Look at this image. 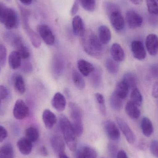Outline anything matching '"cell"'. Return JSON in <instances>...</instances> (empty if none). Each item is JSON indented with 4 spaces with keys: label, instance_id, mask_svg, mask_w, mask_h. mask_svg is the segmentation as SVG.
<instances>
[{
    "label": "cell",
    "instance_id": "obj_38",
    "mask_svg": "<svg viewBox=\"0 0 158 158\" xmlns=\"http://www.w3.org/2000/svg\"><path fill=\"white\" fill-rule=\"evenodd\" d=\"M131 101L138 106H142L143 103V97L139 89L133 88L131 94Z\"/></svg>",
    "mask_w": 158,
    "mask_h": 158
},
{
    "label": "cell",
    "instance_id": "obj_54",
    "mask_svg": "<svg viewBox=\"0 0 158 158\" xmlns=\"http://www.w3.org/2000/svg\"><path fill=\"white\" fill-rule=\"evenodd\" d=\"M23 69H24V70H25V71L30 72V71H32V66H31V64L27 63V64H26L24 65Z\"/></svg>",
    "mask_w": 158,
    "mask_h": 158
},
{
    "label": "cell",
    "instance_id": "obj_58",
    "mask_svg": "<svg viewBox=\"0 0 158 158\" xmlns=\"http://www.w3.org/2000/svg\"><path fill=\"white\" fill-rule=\"evenodd\" d=\"M105 158L102 157V158Z\"/></svg>",
    "mask_w": 158,
    "mask_h": 158
},
{
    "label": "cell",
    "instance_id": "obj_8",
    "mask_svg": "<svg viewBox=\"0 0 158 158\" xmlns=\"http://www.w3.org/2000/svg\"><path fill=\"white\" fill-rule=\"evenodd\" d=\"M29 109L22 99L16 100L13 109V115L17 119L22 120L28 116Z\"/></svg>",
    "mask_w": 158,
    "mask_h": 158
},
{
    "label": "cell",
    "instance_id": "obj_5",
    "mask_svg": "<svg viewBox=\"0 0 158 158\" xmlns=\"http://www.w3.org/2000/svg\"><path fill=\"white\" fill-rule=\"evenodd\" d=\"M7 36L8 37L6 38L11 41V44L19 53L21 58L24 59L28 58L30 56V53L21 38L15 35L10 36V34H8Z\"/></svg>",
    "mask_w": 158,
    "mask_h": 158
},
{
    "label": "cell",
    "instance_id": "obj_28",
    "mask_svg": "<svg viewBox=\"0 0 158 158\" xmlns=\"http://www.w3.org/2000/svg\"><path fill=\"white\" fill-rule=\"evenodd\" d=\"M129 89L130 88L128 85L125 83V82L122 81L117 84L114 92L117 95L123 99L128 96Z\"/></svg>",
    "mask_w": 158,
    "mask_h": 158
},
{
    "label": "cell",
    "instance_id": "obj_49",
    "mask_svg": "<svg viewBox=\"0 0 158 158\" xmlns=\"http://www.w3.org/2000/svg\"><path fill=\"white\" fill-rule=\"evenodd\" d=\"M7 136V131L4 127L0 125V143L2 142Z\"/></svg>",
    "mask_w": 158,
    "mask_h": 158
},
{
    "label": "cell",
    "instance_id": "obj_51",
    "mask_svg": "<svg viewBox=\"0 0 158 158\" xmlns=\"http://www.w3.org/2000/svg\"><path fill=\"white\" fill-rule=\"evenodd\" d=\"M39 152L40 155L46 157L49 155L48 150L45 146L41 147L39 149Z\"/></svg>",
    "mask_w": 158,
    "mask_h": 158
},
{
    "label": "cell",
    "instance_id": "obj_59",
    "mask_svg": "<svg viewBox=\"0 0 158 158\" xmlns=\"http://www.w3.org/2000/svg\"><path fill=\"white\" fill-rule=\"evenodd\" d=\"M157 1H158V0H157Z\"/></svg>",
    "mask_w": 158,
    "mask_h": 158
},
{
    "label": "cell",
    "instance_id": "obj_53",
    "mask_svg": "<svg viewBox=\"0 0 158 158\" xmlns=\"http://www.w3.org/2000/svg\"><path fill=\"white\" fill-rule=\"evenodd\" d=\"M117 158H128L126 152L123 150H120L117 153Z\"/></svg>",
    "mask_w": 158,
    "mask_h": 158
},
{
    "label": "cell",
    "instance_id": "obj_2",
    "mask_svg": "<svg viewBox=\"0 0 158 158\" xmlns=\"http://www.w3.org/2000/svg\"><path fill=\"white\" fill-rule=\"evenodd\" d=\"M59 123L65 142L71 151H76L77 146V140L72 123L66 116L61 114L59 117Z\"/></svg>",
    "mask_w": 158,
    "mask_h": 158
},
{
    "label": "cell",
    "instance_id": "obj_14",
    "mask_svg": "<svg viewBox=\"0 0 158 158\" xmlns=\"http://www.w3.org/2000/svg\"><path fill=\"white\" fill-rule=\"evenodd\" d=\"M50 142L54 151L58 156L64 154L65 142L62 136L54 135L51 138Z\"/></svg>",
    "mask_w": 158,
    "mask_h": 158
},
{
    "label": "cell",
    "instance_id": "obj_43",
    "mask_svg": "<svg viewBox=\"0 0 158 158\" xmlns=\"http://www.w3.org/2000/svg\"><path fill=\"white\" fill-rule=\"evenodd\" d=\"M150 150L152 155L158 158V141L153 140L150 145Z\"/></svg>",
    "mask_w": 158,
    "mask_h": 158
},
{
    "label": "cell",
    "instance_id": "obj_22",
    "mask_svg": "<svg viewBox=\"0 0 158 158\" xmlns=\"http://www.w3.org/2000/svg\"><path fill=\"white\" fill-rule=\"evenodd\" d=\"M97 153L95 149L88 146L81 148L76 152L75 158H97Z\"/></svg>",
    "mask_w": 158,
    "mask_h": 158
},
{
    "label": "cell",
    "instance_id": "obj_13",
    "mask_svg": "<svg viewBox=\"0 0 158 158\" xmlns=\"http://www.w3.org/2000/svg\"><path fill=\"white\" fill-rule=\"evenodd\" d=\"M131 49L133 55L137 60H144L146 57V51L141 41L134 40L132 42Z\"/></svg>",
    "mask_w": 158,
    "mask_h": 158
},
{
    "label": "cell",
    "instance_id": "obj_20",
    "mask_svg": "<svg viewBox=\"0 0 158 158\" xmlns=\"http://www.w3.org/2000/svg\"><path fill=\"white\" fill-rule=\"evenodd\" d=\"M110 52L112 58L118 63L122 62L125 59V53L119 44H113L110 47Z\"/></svg>",
    "mask_w": 158,
    "mask_h": 158
},
{
    "label": "cell",
    "instance_id": "obj_42",
    "mask_svg": "<svg viewBox=\"0 0 158 158\" xmlns=\"http://www.w3.org/2000/svg\"><path fill=\"white\" fill-rule=\"evenodd\" d=\"M104 9L108 15L109 16L112 12L119 10L116 5L110 2H106L104 3Z\"/></svg>",
    "mask_w": 158,
    "mask_h": 158
},
{
    "label": "cell",
    "instance_id": "obj_46",
    "mask_svg": "<svg viewBox=\"0 0 158 158\" xmlns=\"http://www.w3.org/2000/svg\"><path fill=\"white\" fill-rule=\"evenodd\" d=\"M79 2L78 0H75L72 8L70 10V15L71 16H76L78 12L79 9Z\"/></svg>",
    "mask_w": 158,
    "mask_h": 158
},
{
    "label": "cell",
    "instance_id": "obj_30",
    "mask_svg": "<svg viewBox=\"0 0 158 158\" xmlns=\"http://www.w3.org/2000/svg\"><path fill=\"white\" fill-rule=\"evenodd\" d=\"M72 80L74 85L79 90L84 89L85 86V81L81 75L77 70H73L72 74Z\"/></svg>",
    "mask_w": 158,
    "mask_h": 158
},
{
    "label": "cell",
    "instance_id": "obj_3",
    "mask_svg": "<svg viewBox=\"0 0 158 158\" xmlns=\"http://www.w3.org/2000/svg\"><path fill=\"white\" fill-rule=\"evenodd\" d=\"M69 115L72 120V127L77 137H80L83 132L82 114L80 107L76 103L70 102L69 104Z\"/></svg>",
    "mask_w": 158,
    "mask_h": 158
},
{
    "label": "cell",
    "instance_id": "obj_34",
    "mask_svg": "<svg viewBox=\"0 0 158 158\" xmlns=\"http://www.w3.org/2000/svg\"><path fill=\"white\" fill-rule=\"evenodd\" d=\"M14 154L12 146L9 144L0 147V158H14Z\"/></svg>",
    "mask_w": 158,
    "mask_h": 158
},
{
    "label": "cell",
    "instance_id": "obj_40",
    "mask_svg": "<svg viewBox=\"0 0 158 158\" xmlns=\"http://www.w3.org/2000/svg\"><path fill=\"white\" fill-rule=\"evenodd\" d=\"M148 12L151 15H158V4L156 0H146Z\"/></svg>",
    "mask_w": 158,
    "mask_h": 158
},
{
    "label": "cell",
    "instance_id": "obj_7",
    "mask_svg": "<svg viewBox=\"0 0 158 158\" xmlns=\"http://www.w3.org/2000/svg\"><path fill=\"white\" fill-rule=\"evenodd\" d=\"M2 23L4 24L6 28L8 30L16 28L18 27V17L14 9L7 8Z\"/></svg>",
    "mask_w": 158,
    "mask_h": 158
},
{
    "label": "cell",
    "instance_id": "obj_44",
    "mask_svg": "<svg viewBox=\"0 0 158 158\" xmlns=\"http://www.w3.org/2000/svg\"><path fill=\"white\" fill-rule=\"evenodd\" d=\"M8 95V91L4 85H0V106L2 100L5 99Z\"/></svg>",
    "mask_w": 158,
    "mask_h": 158
},
{
    "label": "cell",
    "instance_id": "obj_31",
    "mask_svg": "<svg viewBox=\"0 0 158 158\" xmlns=\"http://www.w3.org/2000/svg\"><path fill=\"white\" fill-rule=\"evenodd\" d=\"M14 85L16 91L20 94H23L26 91V85L24 79L21 75H17L14 79Z\"/></svg>",
    "mask_w": 158,
    "mask_h": 158
},
{
    "label": "cell",
    "instance_id": "obj_55",
    "mask_svg": "<svg viewBox=\"0 0 158 158\" xmlns=\"http://www.w3.org/2000/svg\"><path fill=\"white\" fill-rule=\"evenodd\" d=\"M20 2L25 5H30L32 3V0H19Z\"/></svg>",
    "mask_w": 158,
    "mask_h": 158
},
{
    "label": "cell",
    "instance_id": "obj_52",
    "mask_svg": "<svg viewBox=\"0 0 158 158\" xmlns=\"http://www.w3.org/2000/svg\"><path fill=\"white\" fill-rule=\"evenodd\" d=\"M108 151L110 156L114 157V156L116 155V152L117 151L116 147L113 145L109 144L108 146Z\"/></svg>",
    "mask_w": 158,
    "mask_h": 158
},
{
    "label": "cell",
    "instance_id": "obj_29",
    "mask_svg": "<svg viewBox=\"0 0 158 158\" xmlns=\"http://www.w3.org/2000/svg\"><path fill=\"white\" fill-rule=\"evenodd\" d=\"M110 103L112 109L116 111L121 110L123 105V99L117 95L114 92L110 95Z\"/></svg>",
    "mask_w": 158,
    "mask_h": 158
},
{
    "label": "cell",
    "instance_id": "obj_6",
    "mask_svg": "<svg viewBox=\"0 0 158 158\" xmlns=\"http://www.w3.org/2000/svg\"><path fill=\"white\" fill-rule=\"evenodd\" d=\"M125 21L130 29H134L141 27L143 23V18L135 11L129 10L125 15Z\"/></svg>",
    "mask_w": 158,
    "mask_h": 158
},
{
    "label": "cell",
    "instance_id": "obj_35",
    "mask_svg": "<svg viewBox=\"0 0 158 158\" xmlns=\"http://www.w3.org/2000/svg\"><path fill=\"white\" fill-rule=\"evenodd\" d=\"M105 66L107 71L110 74H116L119 70V65L118 62L112 58H107L106 60Z\"/></svg>",
    "mask_w": 158,
    "mask_h": 158
},
{
    "label": "cell",
    "instance_id": "obj_27",
    "mask_svg": "<svg viewBox=\"0 0 158 158\" xmlns=\"http://www.w3.org/2000/svg\"><path fill=\"white\" fill-rule=\"evenodd\" d=\"M141 128L145 136L149 137L154 132V126L149 118L144 117L141 122Z\"/></svg>",
    "mask_w": 158,
    "mask_h": 158
},
{
    "label": "cell",
    "instance_id": "obj_45",
    "mask_svg": "<svg viewBox=\"0 0 158 158\" xmlns=\"http://www.w3.org/2000/svg\"><path fill=\"white\" fill-rule=\"evenodd\" d=\"M150 75L154 78L158 79V65L153 64L149 68Z\"/></svg>",
    "mask_w": 158,
    "mask_h": 158
},
{
    "label": "cell",
    "instance_id": "obj_39",
    "mask_svg": "<svg viewBox=\"0 0 158 158\" xmlns=\"http://www.w3.org/2000/svg\"><path fill=\"white\" fill-rule=\"evenodd\" d=\"M79 2L85 11L93 12L96 6L95 0H78Z\"/></svg>",
    "mask_w": 158,
    "mask_h": 158
},
{
    "label": "cell",
    "instance_id": "obj_23",
    "mask_svg": "<svg viewBox=\"0 0 158 158\" xmlns=\"http://www.w3.org/2000/svg\"><path fill=\"white\" fill-rule=\"evenodd\" d=\"M17 146L20 153L23 155H29L32 151V143L26 137L20 138L18 141Z\"/></svg>",
    "mask_w": 158,
    "mask_h": 158
},
{
    "label": "cell",
    "instance_id": "obj_26",
    "mask_svg": "<svg viewBox=\"0 0 158 158\" xmlns=\"http://www.w3.org/2000/svg\"><path fill=\"white\" fill-rule=\"evenodd\" d=\"M21 57L17 51H13L8 57V64L10 68L16 69L20 67L21 64Z\"/></svg>",
    "mask_w": 158,
    "mask_h": 158
},
{
    "label": "cell",
    "instance_id": "obj_32",
    "mask_svg": "<svg viewBox=\"0 0 158 158\" xmlns=\"http://www.w3.org/2000/svg\"><path fill=\"white\" fill-rule=\"evenodd\" d=\"M123 81L129 86V88H136L137 85V79L135 75L131 72H128L124 74L123 76Z\"/></svg>",
    "mask_w": 158,
    "mask_h": 158
},
{
    "label": "cell",
    "instance_id": "obj_25",
    "mask_svg": "<svg viewBox=\"0 0 158 158\" xmlns=\"http://www.w3.org/2000/svg\"><path fill=\"white\" fill-rule=\"evenodd\" d=\"M125 110L126 114L132 119H137L141 115V111L138 108V106L131 100L127 102Z\"/></svg>",
    "mask_w": 158,
    "mask_h": 158
},
{
    "label": "cell",
    "instance_id": "obj_4",
    "mask_svg": "<svg viewBox=\"0 0 158 158\" xmlns=\"http://www.w3.org/2000/svg\"><path fill=\"white\" fill-rule=\"evenodd\" d=\"M19 8L21 13L23 28L33 47L35 48H39L41 44V41L40 36L30 26L29 24V13L27 9L23 7H20Z\"/></svg>",
    "mask_w": 158,
    "mask_h": 158
},
{
    "label": "cell",
    "instance_id": "obj_41",
    "mask_svg": "<svg viewBox=\"0 0 158 158\" xmlns=\"http://www.w3.org/2000/svg\"><path fill=\"white\" fill-rule=\"evenodd\" d=\"M7 51L5 45L0 44V65L2 66L5 65L6 61Z\"/></svg>",
    "mask_w": 158,
    "mask_h": 158
},
{
    "label": "cell",
    "instance_id": "obj_9",
    "mask_svg": "<svg viewBox=\"0 0 158 158\" xmlns=\"http://www.w3.org/2000/svg\"><path fill=\"white\" fill-rule=\"evenodd\" d=\"M37 30L40 38L46 44L53 45L55 43V37L51 29L46 25L38 26Z\"/></svg>",
    "mask_w": 158,
    "mask_h": 158
},
{
    "label": "cell",
    "instance_id": "obj_37",
    "mask_svg": "<svg viewBox=\"0 0 158 158\" xmlns=\"http://www.w3.org/2000/svg\"><path fill=\"white\" fill-rule=\"evenodd\" d=\"M91 77V81L93 86L96 88L100 87L102 82V74L98 69H96L92 72Z\"/></svg>",
    "mask_w": 158,
    "mask_h": 158
},
{
    "label": "cell",
    "instance_id": "obj_57",
    "mask_svg": "<svg viewBox=\"0 0 158 158\" xmlns=\"http://www.w3.org/2000/svg\"><path fill=\"white\" fill-rule=\"evenodd\" d=\"M59 158H69L65 154H63V155L59 156Z\"/></svg>",
    "mask_w": 158,
    "mask_h": 158
},
{
    "label": "cell",
    "instance_id": "obj_47",
    "mask_svg": "<svg viewBox=\"0 0 158 158\" xmlns=\"http://www.w3.org/2000/svg\"><path fill=\"white\" fill-rule=\"evenodd\" d=\"M8 7L3 3L0 2V22L2 23Z\"/></svg>",
    "mask_w": 158,
    "mask_h": 158
},
{
    "label": "cell",
    "instance_id": "obj_48",
    "mask_svg": "<svg viewBox=\"0 0 158 158\" xmlns=\"http://www.w3.org/2000/svg\"><path fill=\"white\" fill-rule=\"evenodd\" d=\"M138 148L142 151H146L148 148V143L146 140L143 139L140 140L138 144Z\"/></svg>",
    "mask_w": 158,
    "mask_h": 158
},
{
    "label": "cell",
    "instance_id": "obj_1",
    "mask_svg": "<svg viewBox=\"0 0 158 158\" xmlns=\"http://www.w3.org/2000/svg\"><path fill=\"white\" fill-rule=\"evenodd\" d=\"M81 38L83 48L87 54L97 58L102 56L103 51L102 44L93 31H85Z\"/></svg>",
    "mask_w": 158,
    "mask_h": 158
},
{
    "label": "cell",
    "instance_id": "obj_16",
    "mask_svg": "<svg viewBox=\"0 0 158 158\" xmlns=\"http://www.w3.org/2000/svg\"><path fill=\"white\" fill-rule=\"evenodd\" d=\"M52 106L59 112L64 111L66 106V100L64 95L59 92L56 93L52 101Z\"/></svg>",
    "mask_w": 158,
    "mask_h": 158
},
{
    "label": "cell",
    "instance_id": "obj_19",
    "mask_svg": "<svg viewBox=\"0 0 158 158\" xmlns=\"http://www.w3.org/2000/svg\"><path fill=\"white\" fill-rule=\"evenodd\" d=\"M42 118L45 127L48 129H52L57 121L55 114L49 109L44 110Z\"/></svg>",
    "mask_w": 158,
    "mask_h": 158
},
{
    "label": "cell",
    "instance_id": "obj_11",
    "mask_svg": "<svg viewBox=\"0 0 158 158\" xmlns=\"http://www.w3.org/2000/svg\"><path fill=\"white\" fill-rule=\"evenodd\" d=\"M104 131L108 137L111 140L115 141L120 137V133L118 126L114 122L106 120L103 124Z\"/></svg>",
    "mask_w": 158,
    "mask_h": 158
},
{
    "label": "cell",
    "instance_id": "obj_21",
    "mask_svg": "<svg viewBox=\"0 0 158 158\" xmlns=\"http://www.w3.org/2000/svg\"><path fill=\"white\" fill-rule=\"evenodd\" d=\"M77 67L80 73L84 77H87L91 74L95 69L91 63L84 59L78 61Z\"/></svg>",
    "mask_w": 158,
    "mask_h": 158
},
{
    "label": "cell",
    "instance_id": "obj_18",
    "mask_svg": "<svg viewBox=\"0 0 158 158\" xmlns=\"http://www.w3.org/2000/svg\"><path fill=\"white\" fill-rule=\"evenodd\" d=\"M72 28L74 34L78 37H82L85 33L84 24L81 18L79 15H76L72 20Z\"/></svg>",
    "mask_w": 158,
    "mask_h": 158
},
{
    "label": "cell",
    "instance_id": "obj_50",
    "mask_svg": "<svg viewBox=\"0 0 158 158\" xmlns=\"http://www.w3.org/2000/svg\"><path fill=\"white\" fill-rule=\"evenodd\" d=\"M152 95L155 98H158V81L156 82L153 85Z\"/></svg>",
    "mask_w": 158,
    "mask_h": 158
},
{
    "label": "cell",
    "instance_id": "obj_10",
    "mask_svg": "<svg viewBox=\"0 0 158 158\" xmlns=\"http://www.w3.org/2000/svg\"><path fill=\"white\" fill-rule=\"evenodd\" d=\"M117 123L119 128L122 132L124 136L126 138L127 142L130 144H133L136 140V137L133 131L130 126L123 120L122 118L117 117L116 118Z\"/></svg>",
    "mask_w": 158,
    "mask_h": 158
},
{
    "label": "cell",
    "instance_id": "obj_56",
    "mask_svg": "<svg viewBox=\"0 0 158 158\" xmlns=\"http://www.w3.org/2000/svg\"><path fill=\"white\" fill-rule=\"evenodd\" d=\"M133 4L135 5H140L143 2V0H130Z\"/></svg>",
    "mask_w": 158,
    "mask_h": 158
},
{
    "label": "cell",
    "instance_id": "obj_17",
    "mask_svg": "<svg viewBox=\"0 0 158 158\" xmlns=\"http://www.w3.org/2000/svg\"><path fill=\"white\" fill-rule=\"evenodd\" d=\"M64 68V63L63 58L60 56L56 55L53 58L52 69L56 77L61 76Z\"/></svg>",
    "mask_w": 158,
    "mask_h": 158
},
{
    "label": "cell",
    "instance_id": "obj_33",
    "mask_svg": "<svg viewBox=\"0 0 158 158\" xmlns=\"http://www.w3.org/2000/svg\"><path fill=\"white\" fill-rule=\"evenodd\" d=\"M26 137L31 143L38 141L39 138V131L38 129L33 126L27 128L26 130Z\"/></svg>",
    "mask_w": 158,
    "mask_h": 158
},
{
    "label": "cell",
    "instance_id": "obj_15",
    "mask_svg": "<svg viewBox=\"0 0 158 158\" xmlns=\"http://www.w3.org/2000/svg\"><path fill=\"white\" fill-rule=\"evenodd\" d=\"M146 46L149 54L156 56L158 52V37L155 34H150L146 39Z\"/></svg>",
    "mask_w": 158,
    "mask_h": 158
},
{
    "label": "cell",
    "instance_id": "obj_36",
    "mask_svg": "<svg viewBox=\"0 0 158 158\" xmlns=\"http://www.w3.org/2000/svg\"><path fill=\"white\" fill-rule=\"evenodd\" d=\"M94 97L99 111L102 115L105 116L106 113V109L104 96L100 93H96L95 94Z\"/></svg>",
    "mask_w": 158,
    "mask_h": 158
},
{
    "label": "cell",
    "instance_id": "obj_12",
    "mask_svg": "<svg viewBox=\"0 0 158 158\" xmlns=\"http://www.w3.org/2000/svg\"><path fill=\"white\" fill-rule=\"evenodd\" d=\"M109 17L110 24L115 30L120 31L124 28L125 20L119 10L112 12Z\"/></svg>",
    "mask_w": 158,
    "mask_h": 158
},
{
    "label": "cell",
    "instance_id": "obj_24",
    "mask_svg": "<svg viewBox=\"0 0 158 158\" xmlns=\"http://www.w3.org/2000/svg\"><path fill=\"white\" fill-rule=\"evenodd\" d=\"M98 39L102 44H106L110 42L111 33L110 29L107 26L102 25L98 29Z\"/></svg>",
    "mask_w": 158,
    "mask_h": 158
}]
</instances>
